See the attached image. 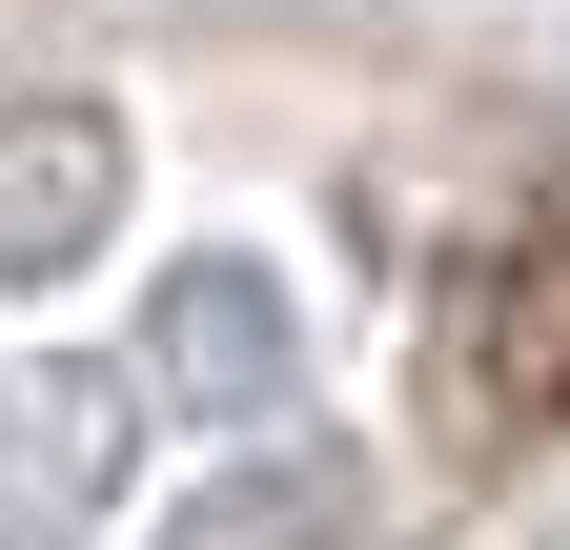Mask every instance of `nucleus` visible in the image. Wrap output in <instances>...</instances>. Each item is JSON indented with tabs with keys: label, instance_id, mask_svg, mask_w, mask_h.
I'll list each match as a JSON object with an SVG mask.
<instances>
[{
	"label": "nucleus",
	"instance_id": "obj_2",
	"mask_svg": "<svg viewBox=\"0 0 570 550\" xmlns=\"http://www.w3.org/2000/svg\"><path fill=\"white\" fill-rule=\"evenodd\" d=\"M102 225H122V122L102 102H0V286L82 265Z\"/></svg>",
	"mask_w": 570,
	"mask_h": 550
},
{
	"label": "nucleus",
	"instance_id": "obj_1",
	"mask_svg": "<svg viewBox=\"0 0 570 550\" xmlns=\"http://www.w3.org/2000/svg\"><path fill=\"white\" fill-rule=\"evenodd\" d=\"M428 407H449V449H550L570 429V204H510V225L449 265Z\"/></svg>",
	"mask_w": 570,
	"mask_h": 550
},
{
	"label": "nucleus",
	"instance_id": "obj_3",
	"mask_svg": "<svg viewBox=\"0 0 570 550\" xmlns=\"http://www.w3.org/2000/svg\"><path fill=\"white\" fill-rule=\"evenodd\" d=\"M164 550H346V469H245V490H204Z\"/></svg>",
	"mask_w": 570,
	"mask_h": 550
}]
</instances>
